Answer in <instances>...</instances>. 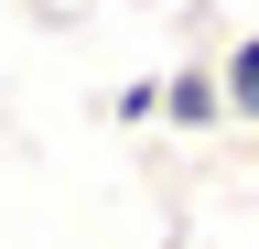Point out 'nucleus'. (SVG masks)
<instances>
[{"instance_id":"obj_2","label":"nucleus","mask_w":259,"mask_h":249,"mask_svg":"<svg viewBox=\"0 0 259 249\" xmlns=\"http://www.w3.org/2000/svg\"><path fill=\"white\" fill-rule=\"evenodd\" d=\"M216 98H227V130H259V33L216 54Z\"/></svg>"},{"instance_id":"obj_1","label":"nucleus","mask_w":259,"mask_h":249,"mask_svg":"<svg viewBox=\"0 0 259 249\" xmlns=\"http://www.w3.org/2000/svg\"><path fill=\"white\" fill-rule=\"evenodd\" d=\"M151 119H162V130H227L216 65H162V76H151Z\"/></svg>"},{"instance_id":"obj_3","label":"nucleus","mask_w":259,"mask_h":249,"mask_svg":"<svg viewBox=\"0 0 259 249\" xmlns=\"http://www.w3.org/2000/svg\"><path fill=\"white\" fill-rule=\"evenodd\" d=\"M248 163H259V130H248Z\"/></svg>"}]
</instances>
